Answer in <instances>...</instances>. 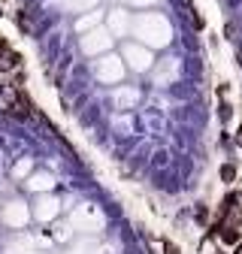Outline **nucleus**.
Masks as SVG:
<instances>
[{
  "instance_id": "nucleus-1",
  "label": "nucleus",
  "mask_w": 242,
  "mask_h": 254,
  "mask_svg": "<svg viewBox=\"0 0 242 254\" xmlns=\"http://www.w3.org/2000/svg\"><path fill=\"white\" fill-rule=\"evenodd\" d=\"M21 64V55L18 52H12V46L0 37V73H9V70H15Z\"/></svg>"
},
{
  "instance_id": "nucleus-2",
  "label": "nucleus",
  "mask_w": 242,
  "mask_h": 254,
  "mask_svg": "<svg viewBox=\"0 0 242 254\" xmlns=\"http://www.w3.org/2000/svg\"><path fill=\"white\" fill-rule=\"evenodd\" d=\"M218 236L224 242H239V230L236 227H218Z\"/></svg>"
},
{
  "instance_id": "nucleus-3",
  "label": "nucleus",
  "mask_w": 242,
  "mask_h": 254,
  "mask_svg": "<svg viewBox=\"0 0 242 254\" xmlns=\"http://www.w3.org/2000/svg\"><path fill=\"white\" fill-rule=\"evenodd\" d=\"M221 179H224V182H227V185H230V182H233V179H236V170H233V167H230V164H224V167H221Z\"/></svg>"
},
{
  "instance_id": "nucleus-4",
  "label": "nucleus",
  "mask_w": 242,
  "mask_h": 254,
  "mask_svg": "<svg viewBox=\"0 0 242 254\" xmlns=\"http://www.w3.org/2000/svg\"><path fill=\"white\" fill-rule=\"evenodd\" d=\"M164 254H179V248L173 242H164Z\"/></svg>"
},
{
  "instance_id": "nucleus-5",
  "label": "nucleus",
  "mask_w": 242,
  "mask_h": 254,
  "mask_svg": "<svg viewBox=\"0 0 242 254\" xmlns=\"http://www.w3.org/2000/svg\"><path fill=\"white\" fill-rule=\"evenodd\" d=\"M236 142H239V148H242V127H239V133H236Z\"/></svg>"
},
{
  "instance_id": "nucleus-6",
  "label": "nucleus",
  "mask_w": 242,
  "mask_h": 254,
  "mask_svg": "<svg viewBox=\"0 0 242 254\" xmlns=\"http://www.w3.org/2000/svg\"><path fill=\"white\" fill-rule=\"evenodd\" d=\"M236 254H242V245H236Z\"/></svg>"
}]
</instances>
